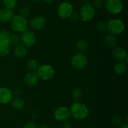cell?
<instances>
[{"instance_id": "obj_9", "label": "cell", "mask_w": 128, "mask_h": 128, "mask_svg": "<svg viewBox=\"0 0 128 128\" xmlns=\"http://www.w3.org/2000/svg\"><path fill=\"white\" fill-rule=\"evenodd\" d=\"M20 37H21V41L22 44L27 48L32 47L36 43V36L31 30H27L21 33Z\"/></svg>"}, {"instance_id": "obj_39", "label": "cell", "mask_w": 128, "mask_h": 128, "mask_svg": "<svg viewBox=\"0 0 128 128\" xmlns=\"http://www.w3.org/2000/svg\"><path fill=\"white\" fill-rule=\"evenodd\" d=\"M32 2L34 3H40L41 0H32Z\"/></svg>"}, {"instance_id": "obj_3", "label": "cell", "mask_w": 128, "mask_h": 128, "mask_svg": "<svg viewBox=\"0 0 128 128\" xmlns=\"http://www.w3.org/2000/svg\"><path fill=\"white\" fill-rule=\"evenodd\" d=\"M107 26V31L111 35L114 36L118 35L123 32L125 29L124 23L118 18L111 19L110 21L106 23Z\"/></svg>"}, {"instance_id": "obj_17", "label": "cell", "mask_w": 128, "mask_h": 128, "mask_svg": "<svg viewBox=\"0 0 128 128\" xmlns=\"http://www.w3.org/2000/svg\"><path fill=\"white\" fill-rule=\"evenodd\" d=\"M11 106L16 110L20 111L24 108L25 102L22 99L17 97L13 100H11Z\"/></svg>"}, {"instance_id": "obj_11", "label": "cell", "mask_w": 128, "mask_h": 128, "mask_svg": "<svg viewBox=\"0 0 128 128\" xmlns=\"http://www.w3.org/2000/svg\"><path fill=\"white\" fill-rule=\"evenodd\" d=\"M30 27L34 31H39L44 28L46 25V18L44 16L38 15L32 18L30 21Z\"/></svg>"}, {"instance_id": "obj_18", "label": "cell", "mask_w": 128, "mask_h": 128, "mask_svg": "<svg viewBox=\"0 0 128 128\" xmlns=\"http://www.w3.org/2000/svg\"><path fill=\"white\" fill-rule=\"evenodd\" d=\"M127 65L128 63L125 61H118L114 67V72L118 75H122L124 74L127 70Z\"/></svg>"}, {"instance_id": "obj_28", "label": "cell", "mask_w": 128, "mask_h": 128, "mask_svg": "<svg viewBox=\"0 0 128 128\" xmlns=\"http://www.w3.org/2000/svg\"><path fill=\"white\" fill-rule=\"evenodd\" d=\"M96 30L99 32H104L107 30L106 23L104 21H100L96 25Z\"/></svg>"}, {"instance_id": "obj_10", "label": "cell", "mask_w": 128, "mask_h": 128, "mask_svg": "<svg viewBox=\"0 0 128 128\" xmlns=\"http://www.w3.org/2000/svg\"><path fill=\"white\" fill-rule=\"evenodd\" d=\"M54 116L58 121L62 122L67 121L71 117L70 109L64 106L59 107L54 110Z\"/></svg>"}, {"instance_id": "obj_21", "label": "cell", "mask_w": 128, "mask_h": 128, "mask_svg": "<svg viewBox=\"0 0 128 128\" xmlns=\"http://www.w3.org/2000/svg\"><path fill=\"white\" fill-rule=\"evenodd\" d=\"M83 96V93L80 88L76 87L71 91V97L75 102H80Z\"/></svg>"}, {"instance_id": "obj_23", "label": "cell", "mask_w": 128, "mask_h": 128, "mask_svg": "<svg viewBox=\"0 0 128 128\" xmlns=\"http://www.w3.org/2000/svg\"><path fill=\"white\" fill-rule=\"evenodd\" d=\"M88 47V44L85 40H80L76 43V48L78 52L83 53L86 51Z\"/></svg>"}, {"instance_id": "obj_1", "label": "cell", "mask_w": 128, "mask_h": 128, "mask_svg": "<svg viewBox=\"0 0 128 128\" xmlns=\"http://www.w3.org/2000/svg\"><path fill=\"white\" fill-rule=\"evenodd\" d=\"M71 117L76 120H82L88 117L89 109L83 103L80 102H74L70 109Z\"/></svg>"}, {"instance_id": "obj_22", "label": "cell", "mask_w": 128, "mask_h": 128, "mask_svg": "<svg viewBox=\"0 0 128 128\" xmlns=\"http://www.w3.org/2000/svg\"><path fill=\"white\" fill-rule=\"evenodd\" d=\"M39 66L38 61L35 59L31 58L26 62V67L30 72H36Z\"/></svg>"}, {"instance_id": "obj_5", "label": "cell", "mask_w": 128, "mask_h": 128, "mask_svg": "<svg viewBox=\"0 0 128 128\" xmlns=\"http://www.w3.org/2000/svg\"><path fill=\"white\" fill-rule=\"evenodd\" d=\"M88 63V59L83 53L78 52L72 56L71 65L74 69L78 70L84 69Z\"/></svg>"}, {"instance_id": "obj_33", "label": "cell", "mask_w": 128, "mask_h": 128, "mask_svg": "<svg viewBox=\"0 0 128 128\" xmlns=\"http://www.w3.org/2000/svg\"><path fill=\"white\" fill-rule=\"evenodd\" d=\"M62 128H72V124L68 120L64 122L62 125Z\"/></svg>"}, {"instance_id": "obj_14", "label": "cell", "mask_w": 128, "mask_h": 128, "mask_svg": "<svg viewBox=\"0 0 128 128\" xmlns=\"http://www.w3.org/2000/svg\"><path fill=\"white\" fill-rule=\"evenodd\" d=\"M39 78L36 72H29L24 76V81L27 86L34 87L37 84Z\"/></svg>"}, {"instance_id": "obj_37", "label": "cell", "mask_w": 128, "mask_h": 128, "mask_svg": "<svg viewBox=\"0 0 128 128\" xmlns=\"http://www.w3.org/2000/svg\"><path fill=\"white\" fill-rule=\"evenodd\" d=\"M43 1L46 3H52L54 1V0H43Z\"/></svg>"}, {"instance_id": "obj_24", "label": "cell", "mask_w": 128, "mask_h": 128, "mask_svg": "<svg viewBox=\"0 0 128 128\" xmlns=\"http://www.w3.org/2000/svg\"><path fill=\"white\" fill-rule=\"evenodd\" d=\"M11 51V47L10 45L0 44V56L2 57L7 56L10 55Z\"/></svg>"}, {"instance_id": "obj_36", "label": "cell", "mask_w": 128, "mask_h": 128, "mask_svg": "<svg viewBox=\"0 0 128 128\" xmlns=\"http://www.w3.org/2000/svg\"><path fill=\"white\" fill-rule=\"evenodd\" d=\"M38 128H50V126L47 124H41V125H40Z\"/></svg>"}, {"instance_id": "obj_7", "label": "cell", "mask_w": 128, "mask_h": 128, "mask_svg": "<svg viewBox=\"0 0 128 128\" xmlns=\"http://www.w3.org/2000/svg\"><path fill=\"white\" fill-rule=\"evenodd\" d=\"M104 5L106 10L112 15H118L123 9L121 0H106Z\"/></svg>"}, {"instance_id": "obj_32", "label": "cell", "mask_w": 128, "mask_h": 128, "mask_svg": "<svg viewBox=\"0 0 128 128\" xmlns=\"http://www.w3.org/2000/svg\"><path fill=\"white\" fill-rule=\"evenodd\" d=\"M23 128H38V127L34 122H28L24 124Z\"/></svg>"}, {"instance_id": "obj_35", "label": "cell", "mask_w": 128, "mask_h": 128, "mask_svg": "<svg viewBox=\"0 0 128 128\" xmlns=\"http://www.w3.org/2000/svg\"><path fill=\"white\" fill-rule=\"evenodd\" d=\"M118 128H128V124L127 123H123V124H120V125H118Z\"/></svg>"}, {"instance_id": "obj_4", "label": "cell", "mask_w": 128, "mask_h": 128, "mask_svg": "<svg viewBox=\"0 0 128 128\" xmlns=\"http://www.w3.org/2000/svg\"><path fill=\"white\" fill-rule=\"evenodd\" d=\"M80 18L84 21H89L92 20L96 15V10L90 3H86L82 5L80 8Z\"/></svg>"}, {"instance_id": "obj_13", "label": "cell", "mask_w": 128, "mask_h": 128, "mask_svg": "<svg viewBox=\"0 0 128 128\" xmlns=\"http://www.w3.org/2000/svg\"><path fill=\"white\" fill-rule=\"evenodd\" d=\"M12 99V91L10 89L7 87H0V104H8Z\"/></svg>"}, {"instance_id": "obj_8", "label": "cell", "mask_w": 128, "mask_h": 128, "mask_svg": "<svg viewBox=\"0 0 128 128\" xmlns=\"http://www.w3.org/2000/svg\"><path fill=\"white\" fill-rule=\"evenodd\" d=\"M73 12V6L72 4L68 1L62 2L58 8V14L62 19L69 18Z\"/></svg>"}, {"instance_id": "obj_26", "label": "cell", "mask_w": 128, "mask_h": 128, "mask_svg": "<svg viewBox=\"0 0 128 128\" xmlns=\"http://www.w3.org/2000/svg\"><path fill=\"white\" fill-rule=\"evenodd\" d=\"M3 4L5 8L13 10L17 6L18 1L17 0H3Z\"/></svg>"}, {"instance_id": "obj_27", "label": "cell", "mask_w": 128, "mask_h": 128, "mask_svg": "<svg viewBox=\"0 0 128 128\" xmlns=\"http://www.w3.org/2000/svg\"><path fill=\"white\" fill-rule=\"evenodd\" d=\"M31 9L28 6H23V7L21 8L20 10V14L21 16H22V17L25 18H27L31 15Z\"/></svg>"}, {"instance_id": "obj_16", "label": "cell", "mask_w": 128, "mask_h": 128, "mask_svg": "<svg viewBox=\"0 0 128 128\" xmlns=\"http://www.w3.org/2000/svg\"><path fill=\"white\" fill-rule=\"evenodd\" d=\"M28 53L27 47L22 45V43H19L16 45L14 49V53L18 58H24Z\"/></svg>"}, {"instance_id": "obj_29", "label": "cell", "mask_w": 128, "mask_h": 128, "mask_svg": "<svg viewBox=\"0 0 128 128\" xmlns=\"http://www.w3.org/2000/svg\"><path fill=\"white\" fill-rule=\"evenodd\" d=\"M91 5L95 10H99L103 7L104 5V0H92Z\"/></svg>"}, {"instance_id": "obj_15", "label": "cell", "mask_w": 128, "mask_h": 128, "mask_svg": "<svg viewBox=\"0 0 128 128\" xmlns=\"http://www.w3.org/2000/svg\"><path fill=\"white\" fill-rule=\"evenodd\" d=\"M14 16L13 10H10L6 8L0 10V22L2 23L10 22Z\"/></svg>"}, {"instance_id": "obj_34", "label": "cell", "mask_w": 128, "mask_h": 128, "mask_svg": "<svg viewBox=\"0 0 128 128\" xmlns=\"http://www.w3.org/2000/svg\"><path fill=\"white\" fill-rule=\"evenodd\" d=\"M20 93H21V91H20V89H18V88H16V89H13L12 91V95H16V96H18V95H19L20 94Z\"/></svg>"}, {"instance_id": "obj_20", "label": "cell", "mask_w": 128, "mask_h": 128, "mask_svg": "<svg viewBox=\"0 0 128 128\" xmlns=\"http://www.w3.org/2000/svg\"><path fill=\"white\" fill-rule=\"evenodd\" d=\"M105 43L106 44L108 47L110 48H114L117 45V39L116 36L111 34H107L104 37Z\"/></svg>"}, {"instance_id": "obj_6", "label": "cell", "mask_w": 128, "mask_h": 128, "mask_svg": "<svg viewBox=\"0 0 128 128\" xmlns=\"http://www.w3.org/2000/svg\"><path fill=\"white\" fill-rule=\"evenodd\" d=\"M36 72L39 79L45 81L51 79L54 75V70L53 67L48 64L40 65Z\"/></svg>"}, {"instance_id": "obj_30", "label": "cell", "mask_w": 128, "mask_h": 128, "mask_svg": "<svg viewBox=\"0 0 128 128\" xmlns=\"http://www.w3.org/2000/svg\"><path fill=\"white\" fill-rule=\"evenodd\" d=\"M111 122L113 124L116 125H120V124H122V119H121V117L118 115H114L112 117V119H111Z\"/></svg>"}, {"instance_id": "obj_31", "label": "cell", "mask_w": 128, "mask_h": 128, "mask_svg": "<svg viewBox=\"0 0 128 128\" xmlns=\"http://www.w3.org/2000/svg\"><path fill=\"white\" fill-rule=\"evenodd\" d=\"M70 18H71V20L73 22H76V21H78L79 20H80V16L79 13L75 12L72 13V14L71 15V16H70Z\"/></svg>"}, {"instance_id": "obj_38", "label": "cell", "mask_w": 128, "mask_h": 128, "mask_svg": "<svg viewBox=\"0 0 128 128\" xmlns=\"http://www.w3.org/2000/svg\"><path fill=\"white\" fill-rule=\"evenodd\" d=\"M81 1H82V3H90V1H91L92 0H81Z\"/></svg>"}, {"instance_id": "obj_19", "label": "cell", "mask_w": 128, "mask_h": 128, "mask_svg": "<svg viewBox=\"0 0 128 128\" xmlns=\"http://www.w3.org/2000/svg\"><path fill=\"white\" fill-rule=\"evenodd\" d=\"M11 33L8 30L2 29L0 30V44L10 45Z\"/></svg>"}, {"instance_id": "obj_25", "label": "cell", "mask_w": 128, "mask_h": 128, "mask_svg": "<svg viewBox=\"0 0 128 128\" xmlns=\"http://www.w3.org/2000/svg\"><path fill=\"white\" fill-rule=\"evenodd\" d=\"M20 41H21V37H20V35L16 33L12 34V35L11 34L10 41V46H16L20 43Z\"/></svg>"}, {"instance_id": "obj_2", "label": "cell", "mask_w": 128, "mask_h": 128, "mask_svg": "<svg viewBox=\"0 0 128 128\" xmlns=\"http://www.w3.org/2000/svg\"><path fill=\"white\" fill-rule=\"evenodd\" d=\"M10 23L11 29L16 33H21L28 28V22L27 19L22 17L20 15H14Z\"/></svg>"}, {"instance_id": "obj_12", "label": "cell", "mask_w": 128, "mask_h": 128, "mask_svg": "<svg viewBox=\"0 0 128 128\" xmlns=\"http://www.w3.org/2000/svg\"><path fill=\"white\" fill-rule=\"evenodd\" d=\"M112 56L116 60L118 61H125L128 63L127 51L121 46H116L114 48L112 52Z\"/></svg>"}]
</instances>
